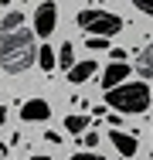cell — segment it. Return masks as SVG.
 I'll return each mask as SVG.
<instances>
[{"mask_svg": "<svg viewBox=\"0 0 153 160\" xmlns=\"http://www.w3.org/2000/svg\"><path fill=\"white\" fill-rule=\"evenodd\" d=\"M21 24H24V14H21V10H7V14H3V21H0L3 34H10V31H21Z\"/></svg>", "mask_w": 153, "mask_h": 160, "instance_id": "11", "label": "cell"}, {"mask_svg": "<svg viewBox=\"0 0 153 160\" xmlns=\"http://www.w3.org/2000/svg\"><path fill=\"white\" fill-rule=\"evenodd\" d=\"M126 78H129V65H126V62H112L106 72H102V89L112 92V89L126 85Z\"/></svg>", "mask_w": 153, "mask_h": 160, "instance_id": "5", "label": "cell"}, {"mask_svg": "<svg viewBox=\"0 0 153 160\" xmlns=\"http://www.w3.org/2000/svg\"><path fill=\"white\" fill-rule=\"evenodd\" d=\"M68 160H106V157H99V153H89V150H85V153H75V157H68Z\"/></svg>", "mask_w": 153, "mask_h": 160, "instance_id": "17", "label": "cell"}, {"mask_svg": "<svg viewBox=\"0 0 153 160\" xmlns=\"http://www.w3.org/2000/svg\"><path fill=\"white\" fill-rule=\"evenodd\" d=\"M109 136H112L116 153H122V157H133V153H136V136H133V133H126V129H112Z\"/></svg>", "mask_w": 153, "mask_h": 160, "instance_id": "7", "label": "cell"}, {"mask_svg": "<svg viewBox=\"0 0 153 160\" xmlns=\"http://www.w3.org/2000/svg\"><path fill=\"white\" fill-rule=\"evenodd\" d=\"M58 65H61V68H68V72L75 68V48H72V41H65V44L58 48Z\"/></svg>", "mask_w": 153, "mask_h": 160, "instance_id": "12", "label": "cell"}, {"mask_svg": "<svg viewBox=\"0 0 153 160\" xmlns=\"http://www.w3.org/2000/svg\"><path fill=\"white\" fill-rule=\"evenodd\" d=\"M55 24H58V3L55 0H44L34 10V31H37V38H48L55 31Z\"/></svg>", "mask_w": 153, "mask_h": 160, "instance_id": "4", "label": "cell"}, {"mask_svg": "<svg viewBox=\"0 0 153 160\" xmlns=\"http://www.w3.org/2000/svg\"><path fill=\"white\" fill-rule=\"evenodd\" d=\"M95 72H99V65L92 62H75V68H72V72H68V82H85V78H92V75H95Z\"/></svg>", "mask_w": 153, "mask_h": 160, "instance_id": "8", "label": "cell"}, {"mask_svg": "<svg viewBox=\"0 0 153 160\" xmlns=\"http://www.w3.org/2000/svg\"><path fill=\"white\" fill-rule=\"evenodd\" d=\"M82 143L89 147V153H92V150H95V143H99V136H95V133H85V136H82Z\"/></svg>", "mask_w": 153, "mask_h": 160, "instance_id": "16", "label": "cell"}, {"mask_svg": "<svg viewBox=\"0 0 153 160\" xmlns=\"http://www.w3.org/2000/svg\"><path fill=\"white\" fill-rule=\"evenodd\" d=\"M7 157V143H0V160Z\"/></svg>", "mask_w": 153, "mask_h": 160, "instance_id": "20", "label": "cell"}, {"mask_svg": "<svg viewBox=\"0 0 153 160\" xmlns=\"http://www.w3.org/2000/svg\"><path fill=\"white\" fill-rule=\"evenodd\" d=\"M27 160H51V157H27Z\"/></svg>", "mask_w": 153, "mask_h": 160, "instance_id": "21", "label": "cell"}, {"mask_svg": "<svg viewBox=\"0 0 153 160\" xmlns=\"http://www.w3.org/2000/svg\"><path fill=\"white\" fill-rule=\"evenodd\" d=\"M3 123H7V109L0 106V126H3Z\"/></svg>", "mask_w": 153, "mask_h": 160, "instance_id": "19", "label": "cell"}, {"mask_svg": "<svg viewBox=\"0 0 153 160\" xmlns=\"http://www.w3.org/2000/svg\"><path fill=\"white\" fill-rule=\"evenodd\" d=\"M44 140H51V143H61L65 136H61V133H55V129H51V133H44Z\"/></svg>", "mask_w": 153, "mask_h": 160, "instance_id": "18", "label": "cell"}, {"mask_svg": "<svg viewBox=\"0 0 153 160\" xmlns=\"http://www.w3.org/2000/svg\"><path fill=\"white\" fill-rule=\"evenodd\" d=\"M37 58V48H34V28H21V31H10L0 38V68L10 72V75H21L27 72Z\"/></svg>", "mask_w": 153, "mask_h": 160, "instance_id": "1", "label": "cell"}, {"mask_svg": "<svg viewBox=\"0 0 153 160\" xmlns=\"http://www.w3.org/2000/svg\"><path fill=\"white\" fill-rule=\"evenodd\" d=\"M85 44H89V51H102L106 48V38H85Z\"/></svg>", "mask_w": 153, "mask_h": 160, "instance_id": "15", "label": "cell"}, {"mask_svg": "<svg viewBox=\"0 0 153 160\" xmlns=\"http://www.w3.org/2000/svg\"><path fill=\"white\" fill-rule=\"evenodd\" d=\"M136 72H140L143 78H153V41L143 48V55L136 58Z\"/></svg>", "mask_w": 153, "mask_h": 160, "instance_id": "9", "label": "cell"}, {"mask_svg": "<svg viewBox=\"0 0 153 160\" xmlns=\"http://www.w3.org/2000/svg\"><path fill=\"white\" fill-rule=\"evenodd\" d=\"M133 7H136L140 14H146V17H153V0H133Z\"/></svg>", "mask_w": 153, "mask_h": 160, "instance_id": "14", "label": "cell"}, {"mask_svg": "<svg viewBox=\"0 0 153 160\" xmlns=\"http://www.w3.org/2000/svg\"><path fill=\"white\" fill-rule=\"evenodd\" d=\"M78 28L89 38H112V34L122 31V17L109 14V10H99V7H89V10H78Z\"/></svg>", "mask_w": 153, "mask_h": 160, "instance_id": "3", "label": "cell"}, {"mask_svg": "<svg viewBox=\"0 0 153 160\" xmlns=\"http://www.w3.org/2000/svg\"><path fill=\"white\" fill-rule=\"evenodd\" d=\"M48 116H51V106L44 99H27L21 109V119H27V123H44Z\"/></svg>", "mask_w": 153, "mask_h": 160, "instance_id": "6", "label": "cell"}, {"mask_svg": "<svg viewBox=\"0 0 153 160\" xmlns=\"http://www.w3.org/2000/svg\"><path fill=\"white\" fill-rule=\"evenodd\" d=\"M85 126H89V116H68L65 119V129L68 133H85Z\"/></svg>", "mask_w": 153, "mask_h": 160, "instance_id": "13", "label": "cell"}, {"mask_svg": "<svg viewBox=\"0 0 153 160\" xmlns=\"http://www.w3.org/2000/svg\"><path fill=\"white\" fill-rule=\"evenodd\" d=\"M150 99H153V92L146 89V82H126L119 89L106 92V106L136 116V112H146V109H150Z\"/></svg>", "mask_w": 153, "mask_h": 160, "instance_id": "2", "label": "cell"}, {"mask_svg": "<svg viewBox=\"0 0 153 160\" xmlns=\"http://www.w3.org/2000/svg\"><path fill=\"white\" fill-rule=\"evenodd\" d=\"M37 65H41L44 72H51V68L58 65V51L48 48V44H41V48H37Z\"/></svg>", "mask_w": 153, "mask_h": 160, "instance_id": "10", "label": "cell"}]
</instances>
